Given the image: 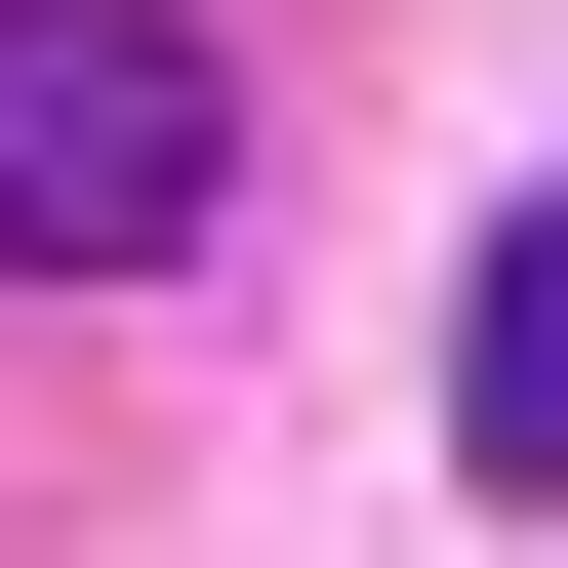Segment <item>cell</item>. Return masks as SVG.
<instances>
[{
	"mask_svg": "<svg viewBox=\"0 0 568 568\" xmlns=\"http://www.w3.org/2000/svg\"><path fill=\"white\" fill-rule=\"evenodd\" d=\"M244 203V41L203 0H0V284H163Z\"/></svg>",
	"mask_w": 568,
	"mask_h": 568,
	"instance_id": "1",
	"label": "cell"
},
{
	"mask_svg": "<svg viewBox=\"0 0 568 568\" xmlns=\"http://www.w3.org/2000/svg\"><path fill=\"white\" fill-rule=\"evenodd\" d=\"M447 487H568V203L487 244V325H447Z\"/></svg>",
	"mask_w": 568,
	"mask_h": 568,
	"instance_id": "2",
	"label": "cell"
}]
</instances>
